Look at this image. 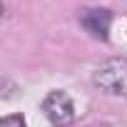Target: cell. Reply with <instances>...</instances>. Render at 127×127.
Instances as JSON below:
<instances>
[{"mask_svg":"<svg viewBox=\"0 0 127 127\" xmlns=\"http://www.w3.org/2000/svg\"><path fill=\"white\" fill-rule=\"evenodd\" d=\"M92 82L107 92V95H117V97H127V60L125 57H110L102 65L95 67Z\"/></svg>","mask_w":127,"mask_h":127,"instance_id":"obj_1","label":"cell"},{"mask_svg":"<svg viewBox=\"0 0 127 127\" xmlns=\"http://www.w3.org/2000/svg\"><path fill=\"white\" fill-rule=\"evenodd\" d=\"M42 112L45 117L50 120V125L55 127H70L75 122V107H72V100L67 92H50L45 100H42Z\"/></svg>","mask_w":127,"mask_h":127,"instance_id":"obj_2","label":"cell"},{"mask_svg":"<svg viewBox=\"0 0 127 127\" xmlns=\"http://www.w3.org/2000/svg\"><path fill=\"white\" fill-rule=\"evenodd\" d=\"M0 127H28V125H25V117L23 115H8V117H3Z\"/></svg>","mask_w":127,"mask_h":127,"instance_id":"obj_4","label":"cell"},{"mask_svg":"<svg viewBox=\"0 0 127 127\" xmlns=\"http://www.w3.org/2000/svg\"><path fill=\"white\" fill-rule=\"evenodd\" d=\"M92 127H110V125H92Z\"/></svg>","mask_w":127,"mask_h":127,"instance_id":"obj_5","label":"cell"},{"mask_svg":"<svg viewBox=\"0 0 127 127\" xmlns=\"http://www.w3.org/2000/svg\"><path fill=\"white\" fill-rule=\"evenodd\" d=\"M80 23L82 28L97 37V40H107L110 37V23H112V15L110 10H102V8H87L80 13Z\"/></svg>","mask_w":127,"mask_h":127,"instance_id":"obj_3","label":"cell"}]
</instances>
